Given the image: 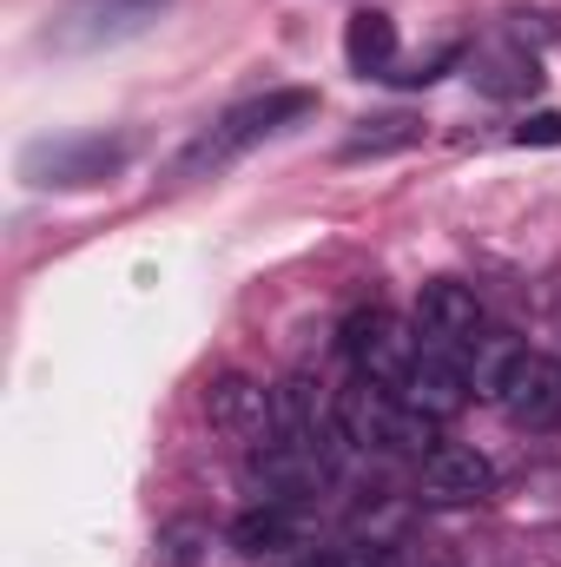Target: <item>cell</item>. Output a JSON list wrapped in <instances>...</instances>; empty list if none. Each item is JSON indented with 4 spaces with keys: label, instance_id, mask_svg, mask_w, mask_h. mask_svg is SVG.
<instances>
[{
    "label": "cell",
    "instance_id": "cell-1",
    "mask_svg": "<svg viewBox=\"0 0 561 567\" xmlns=\"http://www.w3.org/2000/svg\"><path fill=\"white\" fill-rule=\"evenodd\" d=\"M310 106H317V93H304V86H272V93H258V100H238L232 113H218L198 140L185 145L178 178H205V172L232 165L238 152H252L258 140H272V133H284V126H297Z\"/></svg>",
    "mask_w": 561,
    "mask_h": 567
},
{
    "label": "cell",
    "instance_id": "cell-2",
    "mask_svg": "<svg viewBox=\"0 0 561 567\" xmlns=\"http://www.w3.org/2000/svg\"><path fill=\"white\" fill-rule=\"evenodd\" d=\"M337 350H344V363H350L357 377L390 383V390L410 377V363L422 357L417 323H404V317H390V310H350V317L337 323Z\"/></svg>",
    "mask_w": 561,
    "mask_h": 567
},
{
    "label": "cell",
    "instance_id": "cell-3",
    "mask_svg": "<svg viewBox=\"0 0 561 567\" xmlns=\"http://www.w3.org/2000/svg\"><path fill=\"white\" fill-rule=\"evenodd\" d=\"M489 403H496L516 429H561V357L516 350L509 370L496 377Z\"/></svg>",
    "mask_w": 561,
    "mask_h": 567
},
{
    "label": "cell",
    "instance_id": "cell-4",
    "mask_svg": "<svg viewBox=\"0 0 561 567\" xmlns=\"http://www.w3.org/2000/svg\"><path fill=\"white\" fill-rule=\"evenodd\" d=\"M417 343L422 350H436V357H462L482 330H489V317H482V297L469 290V284H456V278H436V284H422V297H417Z\"/></svg>",
    "mask_w": 561,
    "mask_h": 567
},
{
    "label": "cell",
    "instance_id": "cell-5",
    "mask_svg": "<svg viewBox=\"0 0 561 567\" xmlns=\"http://www.w3.org/2000/svg\"><path fill=\"white\" fill-rule=\"evenodd\" d=\"M417 495L429 508H476L496 495V462L462 442H436L417 462Z\"/></svg>",
    "mask_w": 561,
    "mask_h": 567
},
{
    "label": "cell",
    "instance_id": "cell-6",
    "mask_svg": "<svg viewBox=\"0 0 561 567\" xmlns=\"http://www.w3.org/2000/svg\"><path fill=\"white\" fill-rule=\"evenodd\" d=\"M330 423L344 435V449H397V435H404V396L390 383L350 377L330 396Z\"/></svg>",
    "mask_w": 561,
    "mask_h": 567
},
{
    "label": "cell",
    "instance_id": "cell-7",
    "mask_svg": "<svg viewBox=\"0 0 561 567\" xmlns=\"http://www.w3.org/2000/svg\"><path fill=\"white\" fill-rule=\"evenodd\" d=\"M165 0H73L60 13V27L47 33V47H67V53H86V47H113V40H133L145 20H159Z\"/></svg>",
    "mask_w": 561,
    "mask_h": 567
},
{
    "label": "cell",
    "instance_id": "cell-8",
    "mask_svg": "<svg viewBox=\"0 0 561 567\" xmlns=\"http://www.w3.org/2000/svg\"><path fill=\"white\" fill-rule=\"evenodd\" d=\"M126 140H106V133H86V140H60V145H33L27 152V178L33 185H100L126 165Z\"/></svg>",
    "mask_w": 561,
    "mask_h": 567
},
{
    "label": "cell",
    "instance_id": "cell-9",
    "mask_svg": "<svg viewBox=\"0 0 561 567\" xmlns=\"http://www.w3.org/2000/svg\"><path fill=\"white\" fill-rule=\"evenodd\" d=\"M205 416H212V429H225L238 442H265L272 435V390L252 383V377H238V370H225L205 390Z\"/></svg>",
    "mask_w": 561,
    "mask_h": 567
},
{
    "label": "cell",
    "instance_id": "cell-10",
    "mask_svg": "<svg viewBox=\"0 0 561 567\" xmlns=\"http://www.w3.org/2000/svg\"><path fill=\"white\" fill-rule=\"evenodd\" d=\"M397 396L417 410V416H436V423H449L476 390H469V377H462V363L456 357H436V350H422L417 363H410V377L397 383Z\"/></svg>",
    "mask_w": 561,
    "mask_h": 567
},
{
    "label": "cell",
    "instance_id": "cell-11",
    "mask_svg": "<svg viewBox=\"0 0 561 567\" xmlns=\"http://www.w3.org/2000/svg\"><path fill=\"white\" fill-rule=\"evenodd\" d=\"M272 435H284V442H344L337 423H330V403L317 396L310 377H290V383L272 390Z\"/></svg>",
    "mask_w": 561,
    "mask_h": 567
},
{
    "label": "cell",
    "instance_id": "cell-12",
    "mask_svg": "<svg viewBox=\"0 0 561 567\" xmlns=\"http://www.w3.org/2000/svg\"><path fill=\"white\" fill-rule=\"evenodd\" d=\"M297 535H304V522H297L290 502H252V508L232 522V548H238L245 561H265V555L297 548Z\"/></svg>",
    "mask_w": 561,
    "mask_h": 567
},
{
    "label": "cell",
    "instance_id": "cell-13",
    "mask_svg": "<svg viewBox=\"0 0 561 567\" xmlns=\"http://www.w3.org/2000/svg\"><path fill=\"white\" fill-rule=\"evenodd\" d=\"M344 60H350V73H364V80H390V66H397V20H390L384 7L350 13V27H344Z\"/></svg>",
    "mask_w": 561,
    "mask_h": 567
},
{
    "label": "cell",
    "instance_id": "cell-14",
    "mask_svg": "<svg viewBox=\"0 0 561 567\" xmlns=\"http://www.w3.org/2000/svg\"><path fill=\"white\" fill-rule=\"evenodd\" d=\"M476 86H482L489 100H522V93L542 86V66H536L529 47H496V53L476 60Z\"/></svg>",
    "mask_w": 561,
    "mask_h": 567
},
{
    "label": "cell",
    "instance_id": "cell-15",
    "mask_svg": "<svg viewBox=\"0 0 561 567\" xmlns=\"http://www.w3.org/2000/svg\"><path fill=\"white\" fill-rule=\"evenodd\" d=\"M422 140V120L410 113H377V120H357V133L344 140V158H377V152H404Z\"/></svg>",
    "mask_w": 561,
    "mask_h": 567
},
{
    "label": "cell",
    "instance_id": "cell-16",
    "mask_svg": "<svg viewBox=\"0 0 561 567\" xmlns=\"http://www.w3.org/2000/svg\"><path fill=\"white\" fill-rule=\"evenodd\" d=\"M159 567H212V528L205 522H165L159 528Z\"/></svg>",
    "mask_w": 561,
    "mask_h": 567
},
{
    "label": "cell",
    "instance_id": "cell-17",
    "mask_svg": "<svg viewBox=\"0 0 561 567\" xmlns=\"http://www.w3.org/2000/svg\"><path fill=\"white\" fill-rule=\"evenodd\" d=\"M304 567H397L390 548H330V555H310Z\"/></svg>",
    "mask_w": 561,
    "mask_h": 567
},
{
    "label": "cell",
    "instance_id": "cell-18",
    "mask_svg": "<svg viewBox=\"0 0 561 567\" xmlns=\"http://www.w3.org/2000/svg\"><path fill=\"white\" fill-rule=\"evenodd\" d=\"M516 145H561V113H529L516 126Z\"/></svg>",
    "mask_w": 561,
    "mask_h": 567
}]
</instances>
